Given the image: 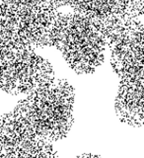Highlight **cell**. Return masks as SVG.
<instances>
[{"label":"cell","mask_w":144,"mask_h":158,"mask_svg":"<svg viewBox=\"0 0 144 158\" xmlns=\"http://www.w3.org/2000/svg\"><path fill=\"white\" fill-rule=\"evenodd\" d=\"M52 92L56 99H69L73 100L74 98V90L72 86L66 80L59 79V80L53 81Z\"/></svg>","instance_id":"cell-3"},{"label":"cell","mask_w":144,"mask_h":158,"mask_svg":"<svg viewBox=\"0 0 144 158\" xmlns=\"http://www.w3.org/2000/svg\"><path fill=\"white\" fill-rule=\"evenodd\" d=\"M0 24L2 28L12 30V31H19L20 29V19L19 15L9 12L0 11Z\"/></svg>","instance_id":"cell-5"},{"label":"cell","mask_w":144,"mask_h":158,"mask_svg":"<svg viewBox=\"0 0 144 158\" xmlns=\"http://www.w3.org/2000/svg\"><path fill=\"white\" fill-rule=\"evenodd\" d=\"M48 141L47 140L46 143L43 144V146L41 148V150H39V151H44V152H48V153H52V154H56V150H54L53 146L51 145V143H49Z\"/></svg>","instance_id":"cell-8"},{"label":"cell","mask_w":144,"mask_h":158,"mask_svg":"<svg viewBox=\"0 0 144 158\" xmlns=\"http://www.w3.org/2000/svg\"><path fill=\"white\" fill-rule=\"evenodd\" d=\"M18 48H7L3 47L0 48V63L1 65L5 64H16L18 58Z\"/></svg>","instance_id":"cell-6"},{"label":"cell","mask_w":144,"mask_h":158,"mask_svg":"<svg viewBox=\"0 0 144 158\" xmlns=\"http://www.w3.org/2000/svg\"><path fill=\"white\" fill-rule=\"evenodd\" d=\"M53 131V118L47 121H39L36 127V135L39 137L47 138L48 140H52Z\"/></svg>","instance_id":"cell-7"},{"label":"cell","mask_w":144,"mask_h":158,"mask_svg":"<svg viewBox=\"0 0 144 158\" xmlns=\"http://www.w3.org/2000/svg\"><path fill=\"white\" fill-rule=\"evenodd\" d=\"M18 151L25 152L28 154L37 155L39 151L37 145V139L35 137L30 136H21L18 138Z\"/></svg>","instance_id":"cell-4"},{"label":"cell","mask_w":144,"mask_h":158,"mask_svg":"<svg viewBox=\"0 0 144 158\" xmlns=\"http://www.w3.org/2000/svg\"><path fill=\"white\" fill-rule=\"evenodd\" d=\"M0 158H6V157H5V156H0Z\"/></svg>","instance_id":"cell-9"},{"label":"cell","mask_w":144,"mask_h":158,"mask_svg":"<svg viewBox=\"0 0 144 158\" xmlns=\"http://www.w3.org/2000/svg\"><path fill=\"white\" fill-rule=\"evenodd\" d=\"M73 123L72 116L57 118L53 120V131H52V140H57L67 135Z\"/></svg>","instance_id":"cell-2"},{"label":"cell","mask_w":144,"mask_h":158,"mask_svg":"<svg viewBox=\"0 0 144 158\" xmlns=\"http://www.w3.org/2000/svg\"><path fill=\"white\" fill-rule=\"evenodd\" d=\"M36 78L37 87L42 85H49L54 81V72L52 66L47 59H43L41 56H39L36 65Z\"/></svg>","instance_id":"cell-1"}]
</instances>
